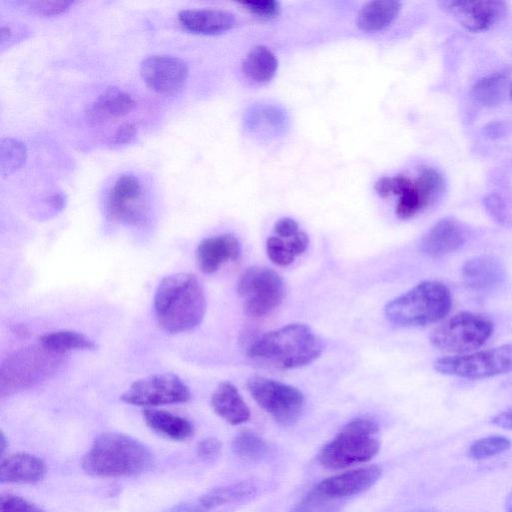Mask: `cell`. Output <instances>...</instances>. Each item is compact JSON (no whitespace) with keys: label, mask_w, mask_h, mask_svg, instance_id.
Listing matches in <instances>:
<instances>
[{"label":"cell","mask_w":512,"mask_h":512,"mask_svg":"<svg viewBox=\"0 0 512 512\" xmlns=\"http://www.w3.org/2000/svg\"><path fill=\"white\" fill-rule=\"evenodd\" d=\"M241 255L239 240L232 234H220L203 239L196 249V261L205 274L216 272L223 264Z\"/></svg>","instance_id":"d6986e66"},{"label":"cell","mask_w":512,"mask_h":512,"mask_svg":"<svg viewBox=\"0 0 512 512\" xmlns=\"http://www.w3.org/2000/svg\"><path fill=\"white\" fill-rule=\"evenodd\" d=\"M252 13L264 17H274L280 12V5L274 0L241 2Z\"/></svg>","instance_id":"74e56055"},{"label":"cell","mask_w":512,"mask_h":512,"mask_svg":"<svg viewBox=\"0 0 512 512\" xmlns=\"http://www.w3.org/2000/svg\"><path fill=\"white\" fill-rule=\"evenodd\" d=\"M506 512H512V506L507 507Z\"/></svg>","instance_id":"c3c4849f"},{"label":"cell","mask_w":512,"mask_h":512,"mask_svg":"<svg viewBox=\"0 0 512 512\" xmlns=\"http://www.w3.org/2000/svg\"><path fill=\"white\" fill-rule=\"evenodd\" d=\"M0 512H45L37 505L28 500L15 496L6 495L1 497Z\"/></svg>","instance_id":"d590c367"},{"label":"cell","mask_w":512,"mask_h":512,"mask_svg":"<svg viewBox=\"0 0 512 512\" xmlns=\"http://www.w3.org/2000/svg\"><path fill=\"white\" fill-rule=\"evenodd\" d=\"M107 217L129 226L143 225L147 218V198L142 182L133 174L120 175L109 188L105 201Z\"/></svg>","instance_id":"7c38bea8"},{"label":"cell","mask_w":512,"mask_h":512,"mask_svg":"<svg viewBox=\"0 0 512 512\" xmlns=\"http://www.w3.org/2000/svg\"><path fill=\"white\" fill-rule=\"evenodd\" d=\"M434 369L445 375L483 379L512 372V343L463 355L447 356L434 362Z\"/></svg>","instance_id":"9c48e42d"},{"label":"cell","mask_w":512,"mask_h":512,"mask_svg":"<svg viewBox=\"0 0 512 512\" xmlns=\"http://www.w3.org/2000/svg\"><path fill=\"white\" fill-rule=\"evenodd\" d=\"M507 78L508 73L503 70L480 78L471 89L472 99L485 107L499 104L504 95Z\"/></svg>","instance_id":"83f0119b"},{"label":"cell","mask_w":512,"mask_h":512,"mask_svg":"<svg viewBox=\"0 0 512 512\" xmlns=\"http://www.w3.org/2000/svg\"><path fill=\"white\" fill-rule=\"evenodd\" d=\"M485 206L496 221L502 225H506L509 222L508 212L502 202V199L495 195L489 196L485 200Z\"/></svg>","instance_id":"ab89813d"},{"label":"cell","mask_w":512,"mask_h":512,"mask_svg":"<svg viewBox=\"0 0 512 512\" xmlns=\"http://www.w3.org/2000/svg\"><path fill=\"white\" fill-rule=\"evenodd\" d=\"M152 465L153 454L147 446L118 432L98 435L82 459L87 474L105 478L139 475Z\"/></svg>","instance_id":"3957f363"},{"label":"cell","mask_w":512,"mask_h":512,"mask_svg":"<svg viewBox=\"0 0 512 512\" xmlns=\"http://www.w3.org/2000/svg\"><path fill=\"white\" fill-rule=\"evenodd\" d=\"M444 187L441 173L429 166H420L414 179L405 175L390 177L391 194L399 196L396 215L401 219L416 216L439 199Z\"/></svg>","instance_id":"ba28073f"},{"label":"cell","mask_w":512,"mask_h":512,"mask_svg":"<svg viewBox=\"0 0 512 512\" xmlns=\"http://www.w3.org/2000/svg\"><path fill=\"white\" fill-rule=\"evenodd\" d=\"M177 18L186 30L200 34H218L236 23L233 14L216 8L184 9L179 11Z\"/></svg>","instance_id":"44dd1931"},{"label":"cell","mask_w":512,"mask_h":512,"mask_svg":"<svg viewBox=\"0 0 512 512\" xmlns=\"http://www.w3.org/2000/svg\"><path fill=\"white\" fill-rule=\"evenodd\" d=\"M5 442H6L5 436H4L3 433H1V451H2V454H3V452H4L5 448H6Z\"/></svg>","instance_id":"bcb514c9"},{"label":"cell","mask_w":512,"mask_h":512,"mask_svg":"<svg viewBox=\"0 0 512 512\" xmlns=\"http://www.w3.org/2000/svg\"><path fill=\"white\" fill-rule=\"evenodd\" d=\"M221 448L222 444L218 439L208 437L197 444L196 454L200 460L204 462H212L219 457Z\"/></svg>","instance_id":"8d00e7d4"},{"label":"cell","mask_w":512,"mask_h":512,"mask_svg":"<svg viewBox=\"0 0 512 512\" xmlns=\"http://www.w3.org/2000/svg\"><path fill=\"white\" fill-rule=\"evenodd\" d=\"M188 65L180 57L154 54L140 65V74L148 87L162 95L177 94L188 78Z\"/></svg>","instance_id":"5bb4252c"},{"label":"cell","mask_w":512,"mask_h":512,"mask_svg":"<svg viewBox=\"0 0 512 512\" xmlns=\"http://www.w3.org/2000/svg\"><path fill=\"white\" fill-rule=\"evenodd\" d=\"M33 14L42 16L58 15L73 4L72 1H26L21 2Z\"/></svg>","instance_id":"e575fe53"},{"label":"cell","mask_w":512,"mask_h":512,"mask_svg":"<svg viewBox=\"0 0 512 512\" xmlns=\"http://www.w3.org/2000/svg\"><path fill=\"white\" fill-rule=\"evenodd\" d=\"M63 361V355L46 349L40 343L13 352L1 364V396L18 393L49 379Z\"/></svg>","instance_id":"8992f818"},{"label":"cell","mask_w":512,"mask_h":512,"mask_svg":"<svg viewBox=\"0 0 512 512\" xmlns=\"http://www.w3.org/2000/svg\"><path fill=\"white\" fill-rule=\"evenodd\" d=\"M336 504L335 500L323 496L313 488L291 512H333L337 508Z\"/></svg>","instance_id":"d6a6232c"},{"label":"cell","mask_w":512,"mask_h":512,"mask_svg":"<svg viewBox=\"0 0 512 512\" xmlns=\"http://www.w3.org/2000/svg\"><path fill=\"white\" fill-rule=\"evenodd\" d=\"M493 329V323L487 316L461 312L434 328L429 340L433 347L442 352L463 355L483 346Z\"/></svg>","instance_id":"52a82bcc"},{"label":"cell","mask_w":512,"mask_h":512,"mask_svg":"<svg viewBox=\"0 0 512 512\" xmlns=\"http://www.w3.org/2000/svg\"><path fill=\"white\" fill-rule=\"evenodd\" d=\"M295 256L302 254L309 245V237L304 231H298L288 241Z\"/></svg>","instance_id":"b9f144b4"},{"label":"cell","mask_w":512,"mask_h":512,"mask_svg":"<svg viewBox=\"0 0 512 512\" xmlns=\"http://www.w3.org/2000/svg\"><path fill=\"white\" fill-rule=\"evenodd\" d=\"M401 3L392 0H376L366 3L359 11L358 26L365 31L385 28L398 15Z\"/></svg>","instance_id":"d4e9b609"},{"label":"cell","mask_w":512,"mask_h":512,"mask_svg":"<svg viewBox=\"0 0 512 512\" xmlns=\"http://www.w3.org/2000/svg\"><path fill=\"white\" fill-rule=\"evenodd\" d=\"M135 106V100L128 92L109 86L103 90L85 110L90 125H101L128 114Z\"/></svg>","instance_id":"ffe728a7"},{"label":"cell","mask_w":512,"mask_h":512,"mask_svg":"<svg viewBox=\"0 0 512 512\" xmlns=\"http://www.w3.org/2000/svg\"><path fill=\"white\" fill-rule=\"evenodd\" d=\"M278 67V60L267 47L259 45L250 50L243 61L245 75L257 83H265L273 78Z\"/></svg>","instance_id":"484cf974"},{"label":"cell","mask_w":512,"mask_h":512,"mask_svg":"<svg viewBox=\"0 0 512 512\" xmlns=\"http://www.w3.org/2000/svg\"><path fill=\"white\" fill-rule=\"evenodd\" d=\"M381 474V467L370 465L326 478L314 489L330 499H343L368 490L378 481Z\"/></svg>","instance_id":"2e32d148"},{"label":"cell","mask_w":512,"mask_h":512,"mask_svg":"<svg viewBox=\"0 0 512 512\" xmlns=\"http://www.w3.org/2000/svg\"><path fill=\"white\" fill-rule=\"evenodd\" d=\"M266 252L269 259L278 266L290 265L296 257L290 245L278 236H271L266 241Z\"/></svg>","instance_id":"836d02e7"},{"label":"cell","mask_w":512,"mask_h":512,"mask_svg":"<svg viewBox=\"0 0 512 512\" xmlns=\"http://www.w3.org/2000/svg\"><path fill=\"white\" fill-rule=\"evenodd\" d=\"M378 430L377 423L370 418L351 420L320 449L318 462L327 468L340 469L369 461L380 449L374 437Z\"/></svg>","instance_id":"5b68a950"},{"label":"cell","mask_w":512,"mask_h":512,"mask_svg":"<svg viewBox=\"0 0 512 512\" xmlns=\"http://www.w3.org/2000/svg\"><path fill=\"white\" fill-rule=\"evenodd\" d=\"M256 493V486L250 481H241L219 486L203 494L199 503L207 510L244 501Z\"/></svg>","instance_id":"4316f807"},{"label":"cell","mask_w":512,"mask_h":512,"mask_svg":"<svg viewBox=\"0 0 512 512\" xmlns=\"http://www.w3.org/2000/svg\"><path fill=\"white\" fill-rule=\"evenodd\" d=\"M323 349L320 338L302 323H293L253 337L247 355L278 369H294L310 364Z\"/></svg>","instance_id":"7a4b0ae2"},{"label":"cell","mask_w":512,"mask_h":512,"mask_svg":"<svg viewBox=\"0 0 512 512\" xmlns=\"http://www.w3.org/2000/svg\"><path fill=\"white\" fill-rule=\"evenodd\" d=\"M273 231L280 238H291L299 231V225L294 219L285 217L274 224Z\"/></svg>","instance_id":"60d3db41"},{"label":"cell","mask_w":512,"mask_h":512,"mask_svg":"<svg viewBox=\"0 0 512 512\" xmlns=\"http://www.w3.org/2000/svg\"><path fill=\"white\" fill-rule=\"evenodd\" d=\"M143 418L150 429L172 440L183 441L194 433L189 420L168 411L146 408L143 410Z\"/></svg>","instance_id":"cb8c5ba5"},{"label":"cell","mask_w":512,"mask_h":512,"mask_svg":"<svg viewBox=\"0 0 512 512\" xmlns=\"http://www.w3.org/2000/svg\"><path fill=\"white\" fill-rule=\"evenodd\" d=\"M214 412L232 425L248 421L250 410L237 388L230 382H222L211 396Z\"/></svg>","instance_id":"603a6c76"},{"label":"cell","mask_w":512,"mask_h":512,"mask_svg":"<svg viewBox=\"0 0 512 512\" xmlns=\"http://www.w3.org/2000/svg\"><path fill=\"white\" fill-rule=\"evenodd\" d=\"M154 312L158 325L167 333L198 326L206 312V296L198 278L190 273L164 277L155 291Z\"/></svg>","instance_id":"6da1fadb"},{"label":"cell","mask_w":512,"mask_h":512,"mask_svg":"<svg viewBox=\"0 0 512 512\" xmlns=\"http://www.w3.org/2000/svg\"><path fill=\"white\" fill-rule=\"evenodd\" d=\"M191 397L188 386L175 374H154L139 379L121 395L125 403L147 408L185 403Z\"/></svg>","instance_id":"4fadbf2b"},{"label":"cell","mask_w":512,"mask_h":512,"mask_svg":"<svg viewBox=\"0 0 512 512\" xmlns=\"http://www.w3.org/2000/svg\"><path fill=\"white\" fill-rule=\"evenodd\" d=\"M168 512H208L200 503H180L172 507Z\"/></svg>","instance_id":"ee69618b"},{"label":"cell","mask_w":512,"mask_h":512,"mask_svg":"<svg viewBox=\"0 0 512 512\" xmlns=\"http://www.w3.org/2000/svg\"><path fill=\"white\" fill-rule=\"evenodd\" d=\"M137 128L132 122L122 123L114 132L111 138L113 146H121L130 143L136 136Z\"/></svg>","instance_id":"f35d334b"},{"label":"cell","mask_w":512,"mask_h":512,"mask_svg":"<svg viewBox=\"0 0 512 512\" xmlns=\"http://www.w3.org/2000/svg\"><path fill=\"white\" fill-rule=\"evenodd\" d=\"M505 267L496 257L482 255L467 260L461 269L464 285L475 293H488L499 288L505 279Z\"/></svg>","instance_id":"e0dca14e"},{"label":"cell","mask_w":512,"mask_h":512,"mask_svg":"<svg viewBox=\"0 0 512 512\" xmlns=\"http://www.w3.org/2000/svg\"><path fill=\"white\" fill-rule=\"evenodd\" d=\"M39 343L46 349L64 355L73 350H92L95 343L85 335L70 331H53L42 335Z\"/></svg>","instance_id":"f1b7e54d"},{"label":"cell","mask_w":512,"mask_h":512,"mask_svg":"<svg viewBox=\"0 0 512 512\" xmlns=\"http://www.w3.org/2000/svg\"><path fill=\"white\" fill-rule=\"evenodd\" d=\"M46 474L45 462L29 453H14L3 458L0 465L2 483H36Z\"/></svg>","instance_id":"7402d4cb"},{"label":"cell","mask_w":512,"mask_h":512,"mask_svg":"<svg viewBox=\"0 0 512 512\" xmlns=\"http://www.w3.org/2000/svg\"><path fill=\"white\" fill-rule=\"evenodd\" d=\"M231 448L235 455L248 461H259L268 453L266 441L251 431L238 433L232 440Z\"/></svg>","instance_id":"f546056e"},{"label":"cell","mask_w":512,"mask_h":512,"mask_svg":"<svg viewBox=\"0 0 512 512\" xmlns=\"http://www.w3.org/2000/svg\"><path fill=\"white\" fill-rule=\"evenodd\" d=\"M506 507L512 506V492L507 498Z\"/></svg>","instance_id":"7dc6e473"},{"label":"cell","mask_w":512,"mask_h":512,"mask_svg":"<svg viewBox=\"0 0 512 512\" xmlns=\"http://www.w3.org/2000/svg\"><path fill=\"white\" fill-rule=\"evenodd\" d=\"M491 422L504 429H512V410H507L495 415Z\"/></svg>","instance_id":"7bdbcfd3"},{"label":"cell","mask_w":512,"mask_h":512,"mask_svg":"<svg viewBox=\"0 0 512 512\" xmlns=\"http://www.w3.org/2000/svg\"><path fill=\"white\" fill-rule=\"evenodd\" d=\"M27 150L23 142L15 138H3L0 146L1 175L6 176L17 170L26 159Z\"/></svg>","instance_id":"4dcf8cb0"},{"label":"cell","mask_w":512,"mask_h":512,"mask_svg":"<svg viewBox=\"0 0 512 512\" xmlns=\"http://www.w3.org/2000/svg\"><path fill=\"white\" fill-rule=\"evenodd\" d=\"M440 6L464 28L471 32L489 30L507 13L503 1H441Z\"/></svg>","instance_id":"9a60e30c"},{"label":"cell","mask_w":512,"mask_h":512,"mask_svg":"<svg viewBox=\"0 0 512 512\" xmlns=\"http://www.w3.org/2000/svg\"><path fill=\"white\" fill-rule=\"evenodd\" d=\"M466 238L464 226L455 218L445 217L424 235L420 249L425 255L438 258L461 249Z\"/></svg>","instance_id":"ac0fdd59"},{"label":"cell","mask_w":512,"mask_h":512,"mask_svg":"<svg viewBox=\"0 0 512 512\" xmlns=\"http://www.w3.org/2000/svg\"><path fill=\"white\" fill-rule=\"evenodd\" d=\"M48 202L54 209L61 210L65 205V199L62 193H54L49 196Z\"/></svg>","instance_id":"f6af8a7d"},{"label":"cell","mask_w":512,"mask_h":512,"mask_svg":"<svg viewBox=\"0 0 512 512\" xmlns=\"http://www.w3.org/2000/svg\"><path fill=\"white\" fill-rule=\"evenodd\" d=\"M510 97H511V100H512V84H511V87H510Z\"/></svg>","instance_id":"681fc988"},{"label":"cell","mask_w":512,"mask_h":512,"mask_svg":"<svg viewBox=\"0 0 512 512\" xmlns=\"http://www.w3.org/2000/svg\"><path fill=\"white\" fill-rule=\"evenodd\" d=\"M247 389L255 402L283 426L294 424L304 408V395L292 385L262 376L247 381Z\"/></svg>","instance_id":"8fae6325"},{"label":"cell","mask_w":512,"mask_h":512,"mask_svg":"<svg viewBox=\"0 0 512 512\" xmlns=\"http://www.w3.org/2000/svg\"><path fill=\"white\" fill-rule=\"evenodd\" d=\"M452 307L449 288L437 280H425L385 306L386 319L397 327H421L443 319Z\"/></svg>","instance_id":"277c9868"},{"label":"cell","mask_w":512,"mask_h":512,"mask_svg":"<svg viewBox=\"0 0 512 512\" xmlns=\"http://www.w3.org/2000/svg\"><path fill=\"white\" fill-rule=\"evenodd\" d=\"M237 292L243 300L246 314L263 317L281 304L285 296V285L274 270L253 266L241 274Z\"/></svg>","instance_id":"30bf717a"},{"label":"cell","mask_w":512,"mask_h":512,"mask_svg":"<svg viewBox=\"0 0 512 512\" xmlns=\"http://www.w3.org/2000/svg\"><path fill=\"white\" fill-rule=\"evenodd\" d=\"M510 446V440L504 436H488L474 441L468 454L473 459H485L503 453Z\"/></svg>","instance_id":"1f68e13d"}]
</instances>
